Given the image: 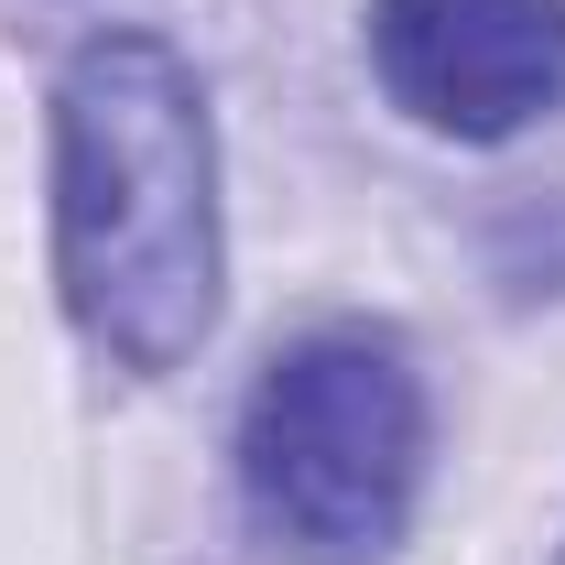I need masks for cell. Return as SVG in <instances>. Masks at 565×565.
Segmentation results:
<instances>
[{
	"mask_svg": "<svg viewBox=\"0 0 565 565\" xmlns=\"http://www.w3.org/2000/svg\"><path fill=\"white\" fill-rule=\"evenodd\" d=\"M424 370L392 327H316L250 381L239 500L250 533L294 565H370L424 500Z\"/></svg>",
	"mask_w": 565,
	"mask_h": 565,
	"instance_id": "7a4b0ae2",
	"label": "cell"
},
{
	"mask_svg": "<svg viewBox=\"0 0 565 565\" xmlns=\"http://www.w3.org/2000/svg\"><path fill=\"white\" fill-rule=\"evenodd\" d=\"M370 66L446 141H511L565 109V0H381Z\"/></svg>",
	"mask_w": 565,
	"mask_h": 565,
	"instance_id": "3957f363",
	"label": "cell"
},
{
	"mask_svg": "<svg viewBox=\"0 0 565 565\" xmlns=\"http://www.w3.org/2000/svg\"><path fill=\"white\" fill-rule=\"evenodd\" d=\"M55 282L109 370H174L217 327V131L163 33H87L55 76Z\"/></svg>",
	"mask_w": 565,
	"mask_h": 565,
	"instance_id": "6da1fadb",
	"label": "cell"
},
{
	"mask_svg": "<svg viewBox=\"0 0 565 565\" xmlns=\"http://www.w3.org/2000/svg\"><path fill=\"white\" fill-rule=\"evenodd\" d=\"M555 565H565V555H555Z\"/></svg>",
	"mask_w": 565,
	"mask_h": 565,
	"instance_id": "277c9868",
	"label": "cell"
}]
</instances>
